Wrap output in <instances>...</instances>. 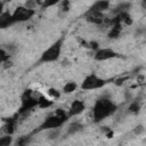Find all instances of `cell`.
<instances>
[{"instance_id": "obj_1", "label": "cell", "mask_w": 146, "mask_h": 146, "mask_svg": "<svg viewBox=\"0 0 146 146\" xmlns=\"http://www.w3.org/2000/svg\"><path fill=\"white\" fill-rule=\"evenodd\" d=\"M117 111V105L108 97L98 98L92 106V119L95 123H99L106 117L113 115Z\"/></svg>"}, {"instance_id": "obj_2", "label": "cell", "mask_w": 146, "mask_h": 146, "mask_svg": "<svg viewBox=\"0 0 146 146\" xmlns=\"http://www.w3.org/2000/svg\"><path fill=\"white\" fill-rule=\"evenodd\" d=\"M70 119L68 113L65 112L63 108H57L51 114H49L43 121L42 123L33 131V133H39L41 131L44 130H51V129H58L60 128L67 120Z\"/></svg>"}, {"instance_id": "obj_3", "label": "cell", "mask_w": 146, "mask_h": 146, "mask_svg": "<svg viewBox=\"0 0 146 146\" xmlns=\"http://www.w3.org/2000/svg\"><path fill=\"white\" fill-rule=\"evenodd\" d=\"M65 41V35H60L56 41H54L46 50L42 51V54L40 55L38 62L35 63L36 65H41V64H46V63H52V62H57L60 57V52H62V48Z\"/></svg>"}, {"instance_id": "obj_4", "label": "cell", "mask_w": 146, "mask_h": 146, "mask_svg": "<svg viewBox=\"0 0 146 146\" xmlns=\"http://www.w3.org/2000/svg\"><path fill=\"white\" fill-rule=\"evenodd\" d=\"M39 96L40 95H35V91H33L30 88L25 89L21 96V105L17 111V114L21 116V115H24L27 112L32 111L33 108L38 107Z\"/></svg>"}, {"instance_id": "obj_5", "label": "cell", "mask_w": 146, "mask_h": 146, "mask_svg": "<svg viewBox=\"0 0 146 146\" xmlns=\"http://www.w3.org/2000/svg\"><path fill=\"white\" fill-rule=\"evenodd\" d=\"M110 82V80L103 79L98 76L96 73H89L88 75L84 76V79L81 82L80 88L82 90H95V89H100L104 86H106Z\"/></svg>"}, {"instance_id": "obj_6", "label": "cell", "mask_w": 146, "mask_h": 146, "mask_svg": "<svg viewBox=\"0 0 146 146\" xmlns=\"http://www.w3.org/2000/svg\"><path fill=\"white\" fill-rule=\"evenodd\" d=\"M35 14V10L32 8H29L26 6H18L13 11V17L15 23H24L30 21Z\"/></svg>"}, {"instance_id": "obj_7", "label": "cell", "mask_w": 146, "mask_h": 146, "mask_svg": "<svg viewBox=\"0 0 146 146\" xmlns=\"http://www.w3.org/2000/svg\"><path fill=\"white\" fill-rule=\"evenodd\" d=\"M113 58H124V56L112 48H99L94 54V59L97 62H104Z\"/></svg>"}, {"instance_id": "obj_8", "label": "cell", "mask_w": 146, "mask_h": 146, "mask_svg": "<svg viewBox=\"0 0 146 146\" xmlns=\"http://www.w3.org/2000/svg\"><path fill=\"white\" fill-rule=\"evenodd\" d=\"M83 17L88 23H91V24H95V25H103L105 23V18H106L104 13L92 11V10H87L84 13Z\"/></svg>"}, {"instance_id": "obj_9", "label": "cell", "mask_w": 146, "mask_h": 146, "mask_svg": "<svg viewBox=\"0 0 146 146\" xmlns=\"http://www.w3.org/2000/svg\"><path fill=\"white\" fill-rule=\"evenodd\" d=\"M84 110H86V103L83 100H80V99H74L71 103L67 113H68V116L71 119V117H74V116L82 114Z\"/></svg>"}, {"instance_id": "obj_10", "label": "cell", "mask_w": 146, "mask_h": 146, "mask_svg": "<svg viewBox=\"0 0 146 146\" xmlns=\"http://www.w3.org/2000/svg\"><path fill=\"white\" fill-rule=\"evenodd\" d=\"M18 114L16 113L14 116L3 119V124H2V131L7 135H14L16 131V125H17V117Z\"/></svg>"}, {"instance_id": "obj_11", "label": "cell", "mask_w": 146, "mask_h": 146, "mask_svg": "<svg viewBox=\"0 0 146 146\" xmlns=\"http://www.w3.org/2000/svg\"><path fill=\"white\" fill-rule=\"evenodd\" d=\"M15 24L13 13H9V10H5L0 14V29L5 30L11 25Z\"/></svg>"}, {"instance_id": "obj_12", "label": "cell", "mask_w": 146, "mask_h": 146, "mask_svg": "<svg viewBox=\"0 0 146 146\" xmlns=\"http://www.w3.org/2000/svg\"><path fill=\"white\" fill-rule=\"evenodd\" d=\"M110 9V1L108 0H97L95 1L88 10H92V11H100V13H104L106 10Z\"/></svg>"}, {"instance_id": "obj_13", "label": "cell", "mask_w": 146, "mask_h": 146, "mask_svg": "<svg viewBox=\"0 0 146 146\" xmlns=\"http://www.w3.org/2000/svg\"><path fill=\"white\" fill-rule=\"evenodd\" d=\"M83 128H84V127H83L82 123H80L79 121H74V122H72V123L68 124V127H67V129H66V135H70V136L76 135L78 132L82 131Z\"/></svg>"}, {"instance_id": "obj_14", "label": "cell", "mask_w": 146, "mask_h": 146, "mask_svg": "<svg viewBox=\"0 0 146 146\" xmlns=\"http://www.w3.org/2000/svg\"><path fill=\"white\" fill-rule=\"evenodd\" d=\"M130 8H131V2H129V1H123V2H120L119 5H116V6L112 9V13H113L114 15H116V14H120V13L129 11Z\"/></svg>"}, {"instance_id": "obj_15", "label": "cell", "mask_w": 146, "mask_h": 146, "mask_svg": "<svg viewBox=\"0 0 146 146\" xmlns=\"http://www.w3.org/2000/svg\"><path fill=\"white\" fill-rule=\"evenodd\" d=\"M121 32H122V24H115L111 26L110 31L107 32V36L108 39H117L121 35Z\"/></svg>"}, {"instance_id": "obj_16", "label": "cell", "mask_w": 146, "mask_h": 146, "mask_svg": "<svg viewBox=\"0 0 146 146\" xmlns=\"http://www.w3.org/2000/svg\"><path fill=\"white\" fill-rule=\"evenodd\" d=\"M76 89H78V83H76L75 81H67V82L64 84L62 91H63L64 94H66V95H70V94L74 92Z\"/></svg>"}, {"instance_id": "obj_17", "label": "cell", "mask_w": 146, "mask_h": 146, "mask_svg": "<svg viewBox=\"0 0 146 146\" xmlns=\"http://www.w3.org/2000/svg\"><path fill=\"white\" fill-rule=\"evenodd\" d=\"M54 105V102L52 100H50L49 98H47L46 96H43V95H40L39 96V104H38V107L39 108H49V107H51Z\"/></svg>"}, {"instance_id": "obj_18", "label": "cell", "mask_w": 146, "mask_h": 146, "mask_svg": "<svg viewBox=\"0 0 146 146\" xmlns=\"http://www.w3.org/2000/svg\"><path fill=\"white\" fill-rule=\"evenodd\" d=\"M120 16L121 18V23L122 24H125V25H131L133 23V19L131 17V15L129 14V11H125V13H120V14H116Z\"/></svg>"}, {"instance_id": "obj_19", "label": "cell", "mask_w": 146, "mask_h": 146, "mask_svg": "<svg viewBox=\"0 0 146 146\" xmlns=\"http://www.w3.org/2000/svg\"><path fill=\"white\" fill-rule=\"evenodd\" d=\"M141 110V104L138 100H135L132 103H130L129 107H128V112L131 114H138Z\"/></svg>"}, {"instance_id": "obj_20", "label": "cell", "mask_w": 146, "mask_h": 146, "mask_svg": "<svg viewBox=\"0 0 146 146\" xmlns=\"http://www.w3.org/2000/svg\"><path fill=\"white\" fill-rule=\"evenodd\" d=\"M11 136L13 135H7L6 133V136L0 137V146H10L14 143V139H13Z\"/></svg>"}, {"instance_id": "obj_21", "label": "cell", "mask_w": 146, "mask_h": 146, "mask_svg": "<svg viewBox=\"0 0 146 146\" xmlns=\"http://www.w3.org/2000/svg\"><path fill=\"white\" fill-rule=\"evenodd\" d=\"M58 7H59V11H62V13H68L70 9H71V1L70 0H62L58 3Z\"/></svg>"}, {"instance_id": "obj_22", "label": "cell", "mask_w": 146, "mask_h": 146, "mask_svg": "<svg viewBox=\"0 0 146 146\" xmlns=\"http://www.w3.org/2000/svg\"><path fill=\"white\" fill-rule=\"evenodd\" d=\"M62 0H43L42 5H41V9L44 10L47 8H50V7H54V6H57Z\"/></svg>"}, {"instance_id": "obj_23", "label": "cell", "mask_w": 146, "mask_h": 146, "mask_svg": "<svg viewBox=\"0 0 146 146\" xmlns=\"http://www.w3.org/2000/svg\"><path fill=\"white\" fill-rule=\"evenodd\" d=\"M30 143H31V137L30 136H23V137H19L15 141V145H17V146H25V145H27Z\"/></svg>"}, {"instance_id": "obj_24", "label": "cell", "mask_w": 146, "mask_h": 146, "mask_svg": "<svg viewBox=\"0 0 146 146\" xmlns=\"http://www.w3.org/2000/svg\"><path fill=\"white\" fill-rule=\"evenodd\" d=\"M47 92H48V95H49L52 99H58V98L60 97V91H59L58 89H56V88H49Z\"/></svg>"}, {"instance_id": "obj_25", "label": "cell", "mask_w": 146, "mask_h": 146, "mask_svg": "<svg viewBox=\"0 0 146 146\" xmlns=\"http://www.w3.org/2000/svg\"><path fill=\"white\" fill-rule=\"evenodd\" d=\"M88 47L90 48V49H92L94 51H96L97 49H99L100 47H99V44H98V42L97 41H90L89 43H88Z\"/></svg>"}, {"instance_id": "obj_26", "label": "cell", "mask_w": 146, "mask_h": 146, "mask_svg": "<svg viewBox=\"0 0 146 146\" xmlns=\"http://www.w3.org/2000/svg\"><path fill=\"white\" fill-rule=\"evenodd\" d=\"M144 131H145V128H144L141 124L137 125V127L133 129V133H135V135H140V133H143Z\"/></svg>"}, {"instance_id": "obj_27", "label": "cell", "mask_w": 146, "mask_h": 146, "mask_svg": "<svg viewBox=\"0 0 146 146\" xmlns=\"http://www.w3.org/2000/svg\"><path fill=\"white\" fill-rule=\"evenodd\" d=\"M140 2H141V7L146 9V0H140Z\"/></svg>"}]
</instances>
